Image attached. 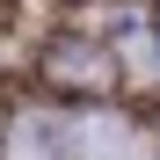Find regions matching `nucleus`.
<instances>
[]
</instances>
